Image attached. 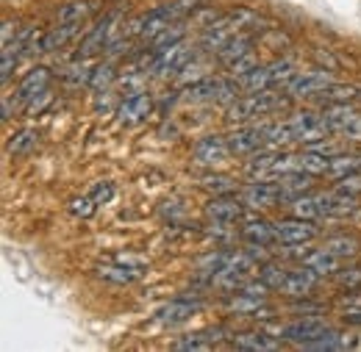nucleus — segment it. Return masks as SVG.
<instances>
[{
  "label": "nucleus",
  "instance_id": "1",
  "mask_svg": "<svg viewBox=\"0 0 361 352\" xmlns=\"http://www.w3.org/2000/svg\"><path fill=\"white\" fill-rule=\"evenodd\" d=\"M292 103V97L283 92H272V89H264V92H247L245 97H236L231 106H228L226 120L228 122H250L262 114H272V111H281Z\"/></svg>",
  "mask_w": 361,
  "mask_h": 352
},
{
  "label": "nucleus",
  "instance_id": "2",
  "mask_svg": "<svg viewBox=\"0 0 361 352\" xmlns=\"http://www.w3.org/2000/svg\"><path fill=\"white\" fill-rule=\"evenodd\" d=\"M286 122H289V131H292V142H298V144H303V147L334 136L328 120H325V114H317V111H309V108L295 111Z\"/></svg>",
  "mask_w": 361,
  "mask_h": 352
},
{
  "label": "nucleus",
  "instance_id": "3",
  "mask_svg": "<svg viewBox=\"0 0 361 352\" xmlns=\"http://www.w3.org/2000/svg\"><path fill=\"white\" fill-rule=\"evenodd\" d=\"M275 236H278V244H286V247H300V244H309L319 236V227L314 220H303V217H286V220L275 222Z\"/></svg>",
  "mask_w": 361,
  "mask_h": 352
},
{
  "label": "nucleus",
  "instance_id": "4",
  "mask_svg": "<svg viewBox=\"0 0 361 352\" xmlns=\"http://www.w3.org/2000/svg\"><path fill=\"white\" fill-rule=\"evenodd\" d=\"M325 330H328V322H325L319 313H314V316H300V319L283 325V327L278 330V339L303 347V344H309V341L319 339Z\"/></svg>",
  "mask_w": 361,
  "mask_h": 352
},
{
  "label": "nucleus",
  "instance_id": "5",
  "mask_svg": "<svg viewBox=\"0 0 361 352\" xmlns=\"http://www.w3.org/2000/svg\"><path fill=\"white\" fill-rule=\"evenodd\" d=\"M114 23H120V8L106 11V14L94 23V28L81 39V47H78L75 58H78V61H81V58H90V56H94V53H100L103 47H109L111 34H114Z\"/></svg>",
  "mask_w": 361,
  "mask_h": 352
},
{
  "label": "nucleus",
  "instance_id": "6",
  "mask_svg": "<svg viewBox=\"0 0 361 352\" xmlns=\"http://www.w3.org/2000/svg\"><path fill=\"white\" fill-rule=\"evenodd\" d=\"M231 156H253L256 150L267 147V122H256V125H245L236 128L226 136Z\"/></svg>",
  "mask_w": 361,
  "mask_h": 352
},
{
  "label": "nucleus",
  "instance_id": "7",
  "mask_svg": "<svg viewBox=\"0 0 361 352\" xmlns=\"http://www.w3.org/2000/svg\"><path fill=\"white\" fill-rule=\"evenodd\" d=\"M239 197H242V203L247 208H272L278 203H286L283 189H281L278 180H253V183H247L242 189Z\"/></svg>",
  "mask_w": 361,
  "mask_h": 352
},
{
  "label": "nucleus",
  "instance_id": "8",
  "mask_svg": "<svg viewBox=\"0 0 361 352\" xmlns=\"http://www.w3.org/2000/svg\"><path fill=\"white\" fill-rule=\"evenodd\" d=\"M334 84V75L325 70H314V73H298L289 78L286 84V94L292 100H303V97H319L325 89Z\"/></svg>",
  "mask_w": 361,
  "mask_h": 352
},
{
  "label": "nucleus",
  "instance_id": "9",
  "mask_svg": "<svg viewBox=\"0 0 361 352\" xmlns=\"http://www.w3.org/2000/svg\"><path fill=\"white\" fill-rule=\"evenodd\" d=\"M195 61V50L189 44H173L170 50L159 53L156 61H153V73L159 78H173V75H180L183 70H189V64Z\"/></svg>",
  "mask_w": 361,
  "mask_h": 352
},
{
  "label": "nucleus",
  "instance_id": "10",
  "mask_svg": "<svg viewBox=\"0 0 361 352\" xmlns=\"http://www.w3.org/2000/svg\"><path fill=\"white\" fill-rule=\"evenodd\" d=\"M317 203H319V211L325 220H345V217H353L359 211V203H356V194H345L339 189H331V191H314Z\"/></svg>",
  "mask_w": 361,
  "mask_h": 352
},
{
  "label": "nucleus",
  "instance_id": "11",
  "mask_svg": "<svg viewBox=\"0 0 361 352\" xmlns=\"http://www.w3.org/2000/svg\"><path fill=\"white\" fill-rule=\"evenodd\" d=\"M228 156H231L228 139L226 136H217V133H209V136L197 139L195 147H192V158H195V164H200V167H217V164L226 161Z\"/></svg>",
  "mask_w": 361,
  "mask_h": 352
},
{
  "label": "nucleus",
  "instance_id": "12",
  "mask_svg": "<svg viewBox=\"0 0 361 352\" xmlns=\"http://www.w3.org/2000/svg\"><path fill=\"white\" fill-rule=\"evenodd\" d=\"M114 114H117V120L123 125H136V122H142V120H147L153 114V97L147 92H131L128 97H123L117 103Z\"/></svg>",
  "mask_w": 361,
  "mask_h": 352
},
{
  "label": "nucleus",
  "instance_id": "13",
  "mask_svg": "<svg viewBox=\"0 0 361 352\" xmlns=\"http://www.w3.org/2000/svg\"><path fill=\"white\" fill-rule=\"evenodd\" d=\"M203 310V300H192V297H178V300H170L167 306H161V308L156 310V322L159 325H180V322H186V319H192V316H197Z\"/></svg>",
  "mask_w": 361,
  "mask_h": 352
},
{
  "label": "nucleus",
  "instance_id": "14",
  "mask_svg": "<svg viewBox=\"0 0 361 352\" xmlns=\"http://www.w3.org/2000/svg\"><path fill=\"white\" fill-rule=\"evenodd\" d=\"M223 89H226V78H220V75H206V78L192 81L189 87L180 92V97H183L186 103H214V100L220 103Z\"/></svg>",
  "mask_w": 361,
  "mask_h": 352
},
{
  "label": "nucleus",
  "instance_id": "15",
  "mask_svg": "<svg viewBox=\"0 0 361 352\" xmlns=\"http://www.w3.org/2000/svg\"><path fill=\"white\" fill-rule=\"evenodd\" d=\"M317 272H312L309 266H298V269H286V275H283V283H281V294H286V297H309L312 291H314L317 286Z\"/></svg>",
  "mask_w": 361,
  "mask_h": 352
},
{
  "label": "nucleus",
  "instance_id": "16",
  "mask_svg": "<svg viewBox=\"0 0 361 352\" xmlns=\"http://www.w3.org/2000/svg\"><path fill=\"white\" fill-rule=\"evenodd\" d=\"M245 214V203L242 197H231V194H217L206 203V217L220 225H231Z\"/></svg>",
  "mask_w": 361,
  "mask_h": 352
},
{
  "label": "nucleus",
  "instance_id": "17",
  "mask_svg": "<svg viewBox=\"0 0 361 352\" xmlns=\"http://www.w3.org/2000/svg\"><path fill=\"white\" fill-rule=\"evenodd\" d=\"M50 81H53L50 67H34V70H28V73L23 75V81L17 84L14 97H17L23 106H28V103H31L37 94H42V92L50 87Z\"/></svg>",
  "mask_w": 361,
  "mask_h": 352
},
{
  "label": "nucleus",
  "instance_id": "18",
  "mask_svg": "<svg viewBox=\"0 0 361 352\" xmlns=\"http://www.w3.org/2000/svg\"><path fill=\"white\" fill-rule=\"evenodd\" d=\"M239 236H242V241H247L253 247H272V244H278L275 225H270V222L264 220H247L242 225Z\"/></svg>",
  "mask_w": 361,
  "mask_h": 352
},
{
  "label": "nucleus",
  "instance_id": "19",
  "mask_svg": "<svg viewBox=\"0 0 361 352\" xmlns=\"http://www.w3.org/2000/svg\"><path fill=\"white\" fill-rule=\"evenodd\" d=\"M231 347L245 352H275L281 350V341L267 336V333H262V330H253V333H236Z\"/></svg>",
  "mask_w": 361,
  "mask_h": 352
},
{
  "label": "nucleus",
  "instance_id": "20",
  "mask_svg": "<svg viewBox=\"0 0 361 352\" xmlns=\"http://www.w3.org/2000/svg\"><path fill=\"white\" fill-rule=\"evenodd\" d=\"M300 264L309 266L319 277H334V272L339 269V258L334 253H328L325 247H319V250H303L300 253Z\"/></svg>",
  "mask_w": 361,
  "mask_h": 352
},
{
  "label": "nucleus",
  "instance_id": "21",
  "mask_svg": "<svg viewBox=\"0 0 361 352\" xmlns=\"http://www.w3.org/2000/svg\"><path fill=\"white\" fill-rule=\"evenodd\" d=\"M314 177L312 172H303V170H295V172H286V175L278 177V183H281V189H283V197H286V203H292L295 197H300V194H309L312 189H314Z\"/></svg>",
  "mask_w": 361,
  "mask_h": 352
},
{
  "label": "nucleus",
  "instance_id": "22",
  "mask_svg": "<svg viewBox=\"0 0 361 352\" xmlns=\"http://www.w3.org/2000/svg\"><path fill=\"white\" fill-rule=\"evenodd\" d=\"M78 31H81V23H56L53 28H47L45 31V53H56V50H61L64 44H70L75 37H78Z\"/></svg>",
  "mask_w": 361,
  "mask_h": 352
},
{
  "label": "nucleus",
  "instance_id": "23",
  "mask_svg": "<svg viewBox=\"0 0 361 352\" xmlns=\"http://www.w3.org/2000/svg\"><path fill=\"white\" fill-rule=\"evenodd\" d=\"M228 313H236V316H259V313H267V303L264 297H253V294H233L231 300H226Z\"/></svg>",
  "mask_w": 361,
  "mask_h": 352
},
{
  "label": "nucleus",
  "instance_id": "24",
  "mask_svg": "<svg viewBox=\"0 0 361 352\" xmlns=\"http://www.w3.org/2000/svg\"><path fill=\"white\" fill-rule=\"evenodd\" d=\"M325 250L334 253L339 261H342V258H356V256L361 253V239L348 236V233H339V236L325 239Z\"/></svg>",
  "mask_w": 361,
  "mask_h": 352
},
{
  "label": "nucleus",
  "instance_id": "25",
  "mask_svg": "<svg viewBox=\"0 0 361 352\" xmlns=\"http://www.w3.org/2000/svg\"><path fill=\"white\" fill-rule=\"evenodd\" d=\"M97 275L103 277V280H109V283H120V286H126V283H134L142 277V269H131V266L126 264H97Z\"/></svg>",
  "mask_w": 361,
  "mask_h": 352
},
{
  "label": "nucleus",
  "instance_id": "26",
  "mask_svg": "<svg viewBox=\"0 0 361 352\" xmlns=\"http://www.w3.org/2000/svg\"><path fill=\"white\" fill-rule=\"evenodd\" d=\"M298 164H300L303 172L328 175V170H331V156L317 153V150H312V147H303V153H298Z\"/></svg>",
  "mask_w": 361,
  "mask_h": 352
},
{
  "label": "nucleus",
  "instance_id": "27",
  "mask_svg": "<svg viewBox=\"0 0 361 352\" xmlns=\"http://www.w3.org/2000/svg\"><path fill=\"white\" fill-rule=\"evenodd\" d=\"M253 50V37L250 34H233L231 39H228V44L217 53V58L223 61V64H233L239 56H245V53H250Z\"/></svg>",
  "mask_w": 361,
  "mask_h": 352
},
{
  "label": "nucleus",
  "instance_id": "28",
  "mask_svg": "<svg viewBox=\"0 0 361 352\" xmlns=\"http://www.w3.org/2000/svg\"><path fill=\"white\" fill-rule=\"evenodd\" d=\"M242 92H264V89H275L272 87V75H270V64H259L256 70H250L247 75L236 78Z\"/></svg>",
  "mask_w": 361,
  "mask_h": 352
},
{
  "label": "nucleus",
  "instance_id": "29",
  "mask_svg": "<svg viewBox=\"0 0 361 352\" xmlns=\"http://www.w3.org/2000/svg\"><path fill=\"white\" fill-rule=\"evenodd\" d=\"M117 81V67L114 61H103L97 67H92V75H90V89L94 94H103L109 92V87Z\"/></svg>",
  "mask_w": 361,
  "mask_h": 352
},
{
  "label": "nucleus",
  "instance_id": "30",
  "mask_svg": "<svg viewBox=\"0 0 361 352\" xmlns=\"http://www.w3.org/2000/svg\"><path fill=\"white\" fill-rule=\"evenodd\" d=\"M183 37H186V28H183V20H178V23H170L156 39H150L153 42V53L159 56V53H164V50H170L173 44H178V42H183Z\"/></svg>",
  "mask_w": 361,
  "mask_h": 352
},
{
  "label": "nucleus",
  "instance_id": "31",
  "mask_svg": "<svg viewBox=\"0 0 361 352\" xmlns=\"http://www.w3.org/2000/svg\"><path fill=\"white\" fill-rule=\"evenodd\" d=\"M39 144V133L34 131V128H23L20 133H14L11 139H8V156H28V153H34V147Z\"/></svg>",
  "mask_w": 361,
  "mask_h": 352
},
{
  "label": "nucleus",
  "instance_id": "32",
  "mask_svg": "<svg viewBox=\"0 0 361 352\" xmlns=\"http://www.w3.org/2000/svg\"><path fill=\"white\" fill-rule=\"evenodd\" d=\"M348 347H353V341H350L348 336L331 330V327H328L319 339L309 341V344H303V350H348Z\"/></svg>",
  "mask_w": 361,
  "mask_h": 352
},
{
  "label": "nucleus",
  "instance_id": "33",
  "mask_svg": "<svg viewBox=\"0 0 361 352\" xmlns=\"http://www.w3.org/2000/svg\"><path fill=\"white\" fill-rule=\"evenodd\" d=\"M292 214H295V217H303V220H314V222L325 220L322 211H319V203H317L314 191L295 197V200H292Z\"/></svg>",
  "mask_w": 361,
  "mask_h": 352
},
{
  "label": "nucleus",
  "instance_id": "34",
  "mask_svg": "<svg viewBox=\"0 0 361 352\" xmlns=\"http://www.w3.org/2000/svg\"><path fill=\"white\" fill-rule=\"evenodd\" d=\"M92 14L90 0H70L59 8V23H84Z\"/></svg>",
  "mask_w": 361,
  "mask_h": 352
},
{
  "label": "nucleus",
  "instance_id": "35",
  "mask_svg": "<svg viewBox=\"0 0 361 352\" xmlns=\"http://www.w3.org/2000/svg\"><path fill=\"white\" fill-rule=\"evenodd\" d=\"M334 280L348 289V291H359L361 289V266H339L334 272Z\"/></svg>",
  "mask_w": 361,
  "mask_h": 352
},
{
  "label": "nucleus",
  "instance_id": "36",
  "mask_svg": "<svg viewBox=\"0 0 361 352\" xmlns=\"http://www.w3.org/2000/svg\"><path fill=\"white\" fill-rule=\"evenodd\" d=\"M94 211H97V203H94L92 194H81V197L70 200V214L78 217V220H90Z\"/></svg>",
  "mask_w": 361,
  "mask_h": 352
},
{
  "label": "nucleus",
  "instance_id": "37",
  "mask_svg": "<svg viewBox=\"0 0 361 352\" xmlns=\"http://www.w3.org/2000/svg\"><path fill=\"white\" fill-rule=\"evenodd\" d=\"M214 344L206 339V333H192V336H183L173 344V350L178 352H189V350H212Z\"/></svg>",
  "mask_w": 361,
  "mask_h": 352
},
{
  "label": "nucleus",
  "instance_id": "38",
  "mask_svg": "<svg viewBox=\"0 0 361 352\" xmlns=\"http://www.w3.org/2000/svg\"><path fill=\"white\" fill-rule=\"evenodd\" d=\"M200 186H203V189H209L214 197H217V194H233V191H236V183H233L231 177H226V175L203 177V183H200Z\"/></svg>",
  "mask_w": 361,
  "mask_h": 352
},
{
  "label": "nucleus",
  "instance_id": "39",
  "mask_svg": "<svg viewBox=\"0 0 361 352\" xmlns=\"http://www.w3.org/2000/svg\"><path fill=\"white\" fill-rule=\"evenodd\" d=\"M256 67H259L256 50H250V53L239 56L233 64H228V70H231V75H233V78H242V75H247V73H250V70H256Z\"/></svg>",
  "mask_w": 361,
  "mask_h": 352
},
{
  "label": "nucleus",
  "instance_id": "40",
  "mask_svg": "<svg viewBox=\"0 0 361 352\" xmlns=\"http://www.w3.org/2000/svg\"><path fill=\"white\" fill-rule=\"evenodd\" d=\"M283 275H286V266H278V264H264L262 266V272H259V277L270 286L272 291H278V289H281Z\"/></svg>",
  "mask_w": 361,
  "mask_h": 352
},
{
  "label": "nucleus",
  "instance_id": "41",
  "mask_svg": "<svg viewBox=\"0 0 361 352\" xmlns=\"http://www.w3.org/2000/svg\"><path fill=\"white\" fill-rule=\"evenodd\" d=\"M90 75L92 70H87L84 64H73V67L64 70V81L70 87H90Z\"/></svg>",
  "mask_w": 361,
  "mask_h": 352
},
{
  "label": "nucleus",
  "instance_id": "42",
  "mask_svg": "<svg viewBox=\"0 0 361 352\" xmlns=\"http://www.w3.org/2000/svg\"><path fill=\"white\" fill-rule=\"evenodd\" d=\"M17 61H20V56H17L14 50H0V84H3V87L8 84V78H11L14 67H17Z\"/></svg>",
  "mask_w": 361,
  "mask_h": 352
},
{
  "label": "nucleus",
  "instance_id": "43",
  "mask_svg": "<svg viewBox=\"0 0 361 352\" xmlns=\"http://www.w3.org/2000/svg\"><path fill=\"white\" fill-rule=\"evenodd\" d=\"M334 189H339V191H345V194H361V175L353 172V175L336 177V186H334Z\"/></svg>",
  "mask_w": 361,
  "mask_h": 352
},
{
  "label": "nucleus",
  "instance_id": "44",
  "mask_svg": "<svg viewBox=\"0 0 361 352\" xmlns=\"http://www.w3.org/2000/svg\"><path fill=\"white\" fill-rule=\"evenodd\" d=\"M50 100H53V94H50V89H45L42 94H37V97H34V100H31V103L25 106V111L37 117V114H42L47 106H50Z\"/></svg>",
  "mask_w": 361,
  "mask_h": 352
},
{
  "label": "nucleus",
  "instance_id": "45",
  "mask_svg": "<svg viewBox=\"0 0 361 352\" xmlns=\"http://www.w3.org/2000/svg\"><path fill=\"white\" fill-rule=\"evenodd\" d=\"M92 197H94V203H97V206L109 203V200L114 197V183H111V180H103V183H97V186H94V191H92Z\"/></svg>",
  "mask_w": 361,
  "mask_h": 352
},
{
  "label": "nucleus",
  "instance_id": "46",
  "mask_svg": "<svg viewBox=\"0 0 361 352\" xmlns=\"http://www.w3.org/2000/svg\"><path fill=\"white\" fill-rule=\"evenodd\" d=\"M292 308H295V310H303L306 316H312V313H322V310H325L322 306H319V303H312L309 297H295Z\"/></svg>",
  "mask_w": 361,
  "mask_h": 352
},
{
  "label": "nucleus",
  "instance_id": "47",
  "mask_svg": "<svg viewBox=\"0 0 361 352\" xmlns=\"http://www.w3.org/2000/svg\"><path fill=\"white\" fill-rule=\"evenodd\" d=\"M14 37H17V23L14 20H3V28H0V44L6 47V44L14 42Z\"/></svg>",
  "mask_w": 361,
  "mask_h": 352
},
{
  "label": "nucleus",
  "instance_id": "48",
  "mask_svg": "<svg viewBox=\"0 0 361 352\" xmlns=\"http://www.w3.org/2000/svg\"><path fill=\"white\" fill-rule=\"evenodd\" d=\"M342 322H345V325H361V308L345 310V313H342Z\"/></svg>",
  "mask_w": 361,
  "mask_h": 352
}]
</instances>
